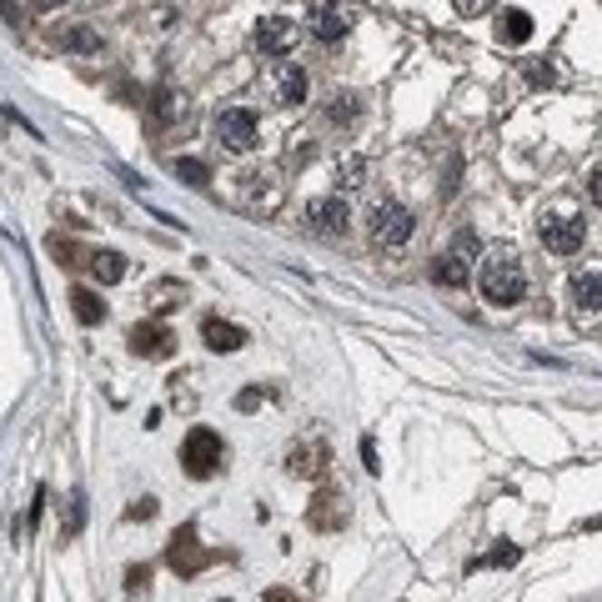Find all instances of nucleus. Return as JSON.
<instances>
[{
  "label": "nucleus",
  "instance_id": "nucleus-9",
  "mask_svg": "<svg viewBox=\"0 0 602 602\" xmlns=\"http://www.w3.org/2000/svg\"><path fill=\"white\" fill-rule=\"evenodd\" d=\"M312 41H322V45H336L346 31H352V11H342V5H326V11H316L312 15Z\"/></svg>",
  "mask_w": 602,
  "mask_h": 602
},
{
  "label": "nucleus",
  "instance_id": "nucleus-22",
  "mask_svg": "<svg viewBox=\"0 0 602 602\" xmlns=\"http://www.w3.org/2000/svg\"><path fill=\"white\" fill-rule=\"evenodd\" d=\"M81 517H86V507H81V497H71V522H65V538H71V532H81Z\"/></svg>",
  "mask_w": 602,
  "mask_h": 602
},
{
  "label": "nucleus",
  "instance_id": "nucleus-11",
  "mask_svg": "<svg viewBox=\"0 0 602 602\" xmlns=\"http://www.w3.org/2000/svg\"><path fill=\"white\" fill-rule=\"evenodd\" d=\"M572 306H578V316L602 312V271H578L572 277Z\"/></svg>",
  "mask_w": 602,
  "mask_h": 602
},
{
  "label": "nucleus",
  "instance_id": "nucleus-17",
  "mask_svg": "<svg viewBox=\"0 0 602 602\" xmlns=\"http://www.w3.org/2000/svg\"><path fill=\"white\" fill-rule=\"evenodd\" d=\"M366 171H372L366 156H342V161H336V191H362Z\"/></svg>",
  "mask_w": 602,
  "mask_h": 602
},
{
  "label": "nucleus",
  "instance_id": "nucleus-4",
  "mask_svg": "<svg viewBox=\"0 0 602 602\" xmlns=\"http://www.w3.org/2000/svg\"><path fill=\"white\" fill-rule=\"evenodd\" d=\"M211 131H216V141H221L226 150H237V156H247V150L261 141V126H257V116H251L247 106H226V111H216Z\"/></svg>",
  "mask_w": 602,
  "mask_h": 602
},
{
  "label": "nucleus",
  "instance_id": "nucleus-1",
  "mask_svg": "<svg viewBox=\"0 0 602 602\" xmlns=\"http://www.w3.org/2000/svg\"><path fill=\"white\" fill-rule=\"evenodd\" d=\"M477 286H482L487 306H517V301L527 296V271H522L517 257L492 251V257L482 261V271H477Z\"/></svg>",
  "mask_w": 602,
  "mask_h": 602
},
{
  "label": "nucleus",
  "instance_id": "nucleus-27",
  "mask_svg": "<svg viewBox=\"0 0 602 602\" xmlns=\"http://www.w3.org/2000/svg\"><path fill=\"white\" fill-rule=\"evenodd\" d=\"M257 402H261V392H241V397H237V407H241V412H251Z\"/></svg>",
  "mask_w": 602,
  "mask_h": 602
},
{
  "label": "nucleus",
  "instance_id": "nucleus-7",
  "mask_svg": "<svg viewBox=\"0 0 602 602\" xmlns=\"http://www.w3.org/2000/svg\"><path fill=\"white\" fill-rule=\"evenodd\" d=\"M271 86H277V101H281V106H301V101H306V91H312V75L301 71L296 61H281Z\"/></svg>",
  "mask_w": 602,
  "mask_h": 602
},
{
  "label": "nucleus",
  "instance_id": "nucleus-2",
  "mask_svg": "<svg viewBox=\"0 0 602 602\" xmlns=\"http://www.w3.org/2000/svg\"><path fill=\"white\" fill-rule=\"evenodd\" d=\"M417 231V211L407 201H376L372 206V241L382 251H402Z\"/></svg>",
  "mask_w": 602,
  "mask_h": 602
},
{
  "label": "nucleus",
  "instance_id": "nucleus-12",
  "mask_svg": "<svg viewBox=\"0 0 602 602\" xmlns=\"http://www.w3.org/2000/svg\"><path fill=\"white\" fill-rule=\"evenodd\" d=\"M497 41L502 45H527L532 41V15L517 11V5H507V11L497 15Z\"/></svg>",
  "mask_w": 602,
  "mask_h": 602
},
{
  "label": "nucleus",
  "instance_id": "nucleus-25",
  "mask_svg": "<svg viewBox=\"0 0 602 602\" xmlns=\"http://www.w3.org/2000/svg\"><path fill=\"white\" fill-rule=\"evenodd\" d=\"M487 562H497V568H512V562H517V548H497Z\"/></svg>",
  "mask_w": 602,
  "mask_h": 602
},
{
  "label": "nucleus",
  "instance_id": "nucleus-19",
  "mask_svg": "<svg viewBox=\"0 0 602 602\" xmlns=\"http://www.w3.org/2000/svg\"><path fill=\"white\" fill-rule=\"evenodd\" d=\"M356 116H362V101H356L352 91H336L332 106H326V121H332V126H352Z\"/></svg>",
  "mask_w": 602,
  "mask_h": 602
},
{
  "label": "nucleus",
  "instance_id": "nucleus-24",
  "mask_svg": "<svg viewBox=\"0 0 602 602\" xmlns=\"http://www.w3.org/2000/svg\"><path fill=\"white\" fill-rule=\"evenodd\" d=\"M452 5H457V11H462V15H477V11H487L492 0H452Z\"/></svg>",
  "mask_w": 602,
  "mask_h": 602
},
{
  "label": "nucleus",
  "instance_id": "nucleus-15",
  "mask_svg": "<svg viewBox=\"0 0 602 602\" xmlns=\"http://www.w3.org/2000/svg\"><path fill=\"white\" fill-rule=\"evenodd\" d=\"M71 312H75L81 326H96V322H106V301H101L91 286H75L71 291Z\"/></svg>",
  "mask_w": 602,
  "mask_h": 602
},
{
  "label": "nucleus",
  "instance_id": "nucleus-16",
  "mask_svg": "<svg viewBox=\"0 0 602 602\" xmlns=\"http://www.w3.org/2000/svg\"><path fill=\"white\" fill-rule=\"evenodd\" d=\"M201 562H206V558L196 552V532H191V527H181V532L171 538V568H176V572H196Z\"/></svg>",
  "mask_w": 602,
  "mask_h": 602
},
{
  "label": "nucleus",
  "instance_id": "nucleus-8",
  "mask_svg": "<svg viewBox=\"0 0 602 602\" xmlns=\"http://www.w3.org/2000/svg\"><path fill=\"white\" fill-rule=\"evenodd\" d=\"M131 352L136 356H171V332H166L161 322H141V326H131Z\"/></svg>",
  "mask_w": 602,
  "mask_h": 602
},
{
  "label": "nucleus",
  "instance_id": "nucleus-5",
  "mask_svg": "<svg viewBox=\"0 0 602 602\" xmlns=\"http://www.w3.org/2000/svg\"><path fill=\"white\" fill-rule=\"evenodd\" d=\"M538 237L552 257H578L582 241H587V226L572 221V216H548V221H538Z\"/></svg>",
  "mask_w": 602,
  "mask_h": 602
},
{
  "label": "nucleus",
  "instance_id": "nucleus-26",
  "mask_svg": "<svg viewBox=\"0 0 602 602\" xmlns=\"http://www.w3.org/2000/svg\"><path fill=\"white\" fill-rule=\"evenodd\" d=\"M587 196H592V206H602V166L592 171V181H587Z\"/></svg>",
  "mask_w": 602,
  "mask_h": 602
},
{
  "label": "nucleus",
  "instance_id": "nucleus-21",
  "mask_svg": "<svg viewBox=\"0 0 602 602\" xmlns=\"http://www.w3.org/2000/svg\"><path fill=\"white\" fill-rule=\"evenodd\" d=\"M176 176H181L186 186H206V181H211L206 161H196V156H181V161H176Z\"/></svg>",
  "mask_w": 602,
  "mask_h": 602
},
{
  "label": "nucleus",
  "instance_id": "nucleus-23",
  "mask_svg": "<svg viewBox=\"0 0 602 602\" xmlns=\"http://www.w3.org/2000/svg\"><path fill=\"white\" fill-rule=\"evenodd\" d=\"M131 517H141V522H146V517H156V497H141V502L131 507Z\"/></svg>",
  "mask_w": 602,
  "mask_h": 602
},
{
  "label": "nucleus",
  "instance_id": "nucleus-18",
  "mask_svg": "<svg viewBox=\"0 0 602 602\" xmlns=\"http://www.w3.org/2000/svg\"><path fill=\"white\" fill-rule=\"evenodd\" d=\"M91 271H96L101 286H116V281L126 277V257H121V251H96V257H91Z\"/></svg>",
  "mask_w": 602,
  "mask_h": 602
},
{
  "label": "nucleus",
  "instance_id": "nucleus-20",
  "mask_svg": "<svg viewBox=\"0 0 602 602\" xmlns=\"http://www.w3.org/2000/svg\"><path fill=\"white\" fill-rule=\"evenodd\" d=\"M55 41L65 45V51H81V55H91V51H101V41L86 31V25H75V31H65V35H55Z\"/></svg>",
  "mask_w": 602,
  "mask_h": 602
},
{
  "label": "nucleus",
  "instance_id": "nucleus-3",
  "mask_svg": "<svg viewBox=\"0 0 602 602\" xmlns=\"http://www.w3.org/2000/svg\"><path fill=\"white\" fill-rule=\"evenodd\" d=\"M226 462V442L216 437L211 427H191L186 432V442H181V467L191 477H211L216 467Z\"/></svg>",
  "mask_w": 602,
  "mask_h": 602
},
{
  "label": "nucleus",
  "instance_id": "nucleus-28",
  "mask_svg": "<svg viewBox=\"0 0 602 602\" xmlns=\"http://www.w3.org/2000/svg\"><path fill=\"white\" fill-rule=\"evenodd\" d=\"M267 602H291V597H286V592H271V597H267Z\"/></svg>",
  "mask_w": 602,
  "mask_h": 602
},
{
  "label": "nucleus",
  "instance_id": "nucleus-6",
  "mask_svg": "<svg viewBox=\"0 0 602 602\" xmlns=\"http://www.w3.org/2000/svg\"><path fill=\"white\" fill-rule=\"evenodd\" d=\"M306 226L322 231V237H346V226H352V206L342 201V191H336V196H316V201H306Z\"/></svg>",
  "mask_w": 602,
  "mask_h": 602
},
{
  "label": "nucleus",
  "instance_id": "nucleus-13",
  "mask_svg": "<svg viewBox=\"0 0 602 602\" xmlns=\"http://www.w3.org/2000/svg\"><path fill=\"white\" fill-rule=\"evenodd\" d=\"M291 41H296V31H291L286 21H261V25H257V45H261V55H286V51H291Z\"/></svg>",
  "mask_w": 602,
  "mask_h": 602
},
{
  "label": "nucleus",
  "instance_id": "nucleus-10",
  "mask_svg": "<svg viewBox=\"0 0 602 602\" xmlns=\"http://www.w3.org/2000/svg\"><path fill=\"white\" fill-rule=\"evenodd\" d=\"M201 342L211 346V352H241V346H247V326L211 316V322H201Z\"/></svg>",
  "mask_w": 602,
  "mask_h": 602
},
{
  "label": "nucleus",
  "instance_id": "nucleus-14",
  "mask_svg": "<svg viewBox=\"0 0 602 602\" xmlns=\"http://www.w3.org/2000/svg\"><path fill=\"white\" fill-rule=\"evenodd\" d=\"M432 281H437V286L462 291V286H467V261L457 257V251H442V257L432 261Z\"/></svg>",
  "mask_w": 602,
  "mask_h": 602
}]
</instances>
